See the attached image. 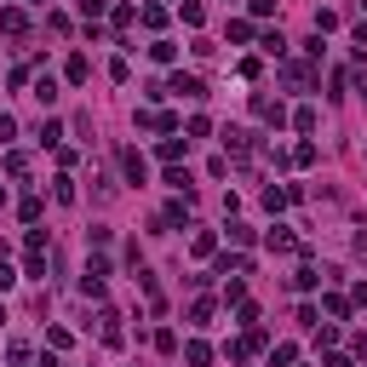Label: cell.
<instances>
[{
	"label": "cell",
	"instance_id": "16",
	"mask_svg": "<svg viewBox=\"0 0 367 367\" xmlns=\"http://www.w3.org/2000/svg\"><path fill=\"white\" fill-rule=\"evenodd\" d=\"M35 98L52 109V104H58V80H52V75H40V80H35Z\"/></svg>",
	"mask_w": 367,
	"mask_h": 367
},
{
	"label": "cell",
	"instance_id": "8",
	"mask_svg": "<svg viewBox=\"0 0 367 367\" xmlns=\"http://www.w3.org/2000/svg\"><path fill=\"white\" fill-rule=\"evenodd\" d=\"M121 172H126L132 184H144V155H138V150H121Z\"/></svg>",
	"mask_w": 367,
	"mask_h": 367
},
{
	"label": "cell",
	"instance_id": "37",
	"mask_svg": "<svg viewBox=\"0 0 367 367\" xmlns=\"http://www.w3.org/2000/svg\"><path fill=\"white\" fill-rule=\"evenodd\" d=\"M12 282H18V270H12V264H6V258H0V293H6V287H12Z\"/></svg>",
	"mask_w": 367,
	"mask_h": 367
},
{
	"label": "cell",
	"instance_id": "32",
	"mask_svg": "<svg viewBox=\"0 0 367 367\" xmlns=\"http://www.w3.org/2000/svg\"><path fill=\"white\" fill-rule=\"evenodd\" d=\"M236 321H241V327H258V304H247V299H241V310H236Z\"/></svg>",
	"mask_w": 367,
	"mask_h": 367
},
{
	"label": "cell",
	"instance_id": "44",
	"mask_svg": "<svg viewBox=\"0 0 367 367\" xmlns=\"http://www.w3.org/2000/svg\"><path fill=\"white\" fill-rule=\"evenodd\" d=\"M361 6H367V0H361Z\"/></svg>",
	"mask_w": 367,
	"mask_h": 367
},
{
	"label": "cell",
	"instance_id": "38",
	"mask_svg": "<svg viewBox=\"0 0 367 367\" xmlns=\"http://www.w3.org/2000/svg\"><path fill=\"white\" fill-rule=\"evenodd\" d=\"M247 6H253V18H270V12H275V0H247Z\"/></svg>",
	"mask_w": 367,
	"mask_h": 367
},
{
	"label": "cell",
	"instance_id": "20",
	"mask_svg": "<svg viewBox=\"0 0 367 367\" xmlns=\"http://www.w3.org/2000/svg\"><path fill=\"white\" fill-rule=\"evenodd\" d=\"M64 75H69V80H75V86H80V80H86V75H92V64H86V58H80V52H75V58H69V64H64Z\"/></svg>",
	"mask_w": 367,
	"mask_h": 367
},
{
	"label": "cell",
	"instance_id": "2",
	"mask_svg": "<svg viewBox=\"0 0 367 367\" xmlns=\"http://www.w3.org/2000/svg\"><path fill=\"white\" fill-rule=\"evenodd\" d=\"M253 115H258L264 126H282V121H287V109L275 104V98H264V92H253Z\"/></svg>",
	"mask_w": 367,
	"mask_h": 367
},
{
	"label": "cell",
	"instance_id": "14",
	"mask_svg": "<svg viewBox=\"0 0 367 367\" xmlns=\"http://www.w3.org/2000/svg\"><path fill=\"white\" fill-rule=\"evenodd\" d=\"M0 29H6V35H23V29H29V18H23L18 6H6V12H0Z\"/></svg>",
	"mask_w": 367,
	"mask_h": 367
},
{
	"label": "cell",
	"instance_id": "43",
	"mask_svg": "<svg viewBox=\"0 0 367 367\" xmlns=\"http://www.w3.org/2000/svg\"><path fill=\"white\" fill-rule=\"evenodd\" d=\"M0 315H6V310H0Z\"/></svg>",
	"mask_w": 367,
	"mask_h": 367
},
{
	"label": "cell",
	"instance_id": "11",
	"mask_svg": "<svg viewBox=\"0 0 367 367\" xmlns=\"http://www.w3.org/2000/svg\"><path fill=\"white\" fill-rule=\"evenodd\" d=\"M190 253H195V258H212V253H218V236H212V229H195V241H190Z\"/></svg>",
	"mask_w": 367,
	"mask_h": 367
},
{
	"label": "cell",
	"instance_id": "39",
	"mask_svg": "<svg viewBox=\"0 0 367 367\" xmlns=\"http://www.w3.org/2000/svg\"><path fill=\"white\" fill-rule=\"evenodd\" d=\"M356 52H367V23H356Z\"/></svg>",
	"mask_w": 367,
	"mask_h": 367
},
{
	"label": "cell",
	"instance_id": "18",
	"mask_svg": "<svg viewBox=\"0 0 367 367\" xmlns=\"http://www.w3.org/2000/svg\"><path fill=\"white\" fill-rule=\"evenodd\" d=\"M190 321H195V327H212V299H195L190 304Z\"/></svg>",
	"mask_w": 367,
	"mask_h": 367
},
{
	"label": "cell",
	"instance_id": "26",
	"mask_svg": "<svg viewBox=\"0 0 367 367\" xmlns=\"http://www.w3.org/2000/svg\"><path fill=\"white\" fill-rule=\"evenodd\" d=\"M40 144H64V126L58 121H40Z\"/></svg>",
	"mask_w": 367,
	"mask_h": 367
},
{
	"label": "cell",
	"instance_id": "22",
	"mask_svg": "<svg viewBox=\"0 0 367 367\" xmlns=\"http://www.w3.org/2000/svg\"><path fill=\"white\" fill-rule=\"evenodd\" d=\"M150 58H155V64H178V46H172V40H155Z\"/></svg>",
	"mask_w": 367,
	"mask_h": 367
},
{
	"label": "cell",
	"instance_id": "34",
	"mask_svg": "<svg viewBox=\"0 0 367 367\" xmlns=\"http://www.w3.org/2000/svg\"><path fill=\"white\" fill-rule=\"evenodd\" d=\"M6 361L12 367H29V344H6Z\"/></svg>",
	"mask_w": 367,
	"mask_h": 367
},
{
	"label": "cell",
	"instance_id": "30",
	"mask_svg": "<svg viewBox=\"0 0 367 367\" xmlns=\"http://www.w3.org/2000/svg\"><path fill=\"white\" fill-rule=\"evenodd\" d=\"M327 29H339V12L321 6V12H315V35H327Z\"/></svg>",
	"mask_w": 367,
	"mask_h": 367
},
{
	"label": "cell",
	"instance_id": "41",
	"mask_svg": "<svg viewBox=\"0 0 367 367\" xmlns=\"http://www.w3.org/2000/svg\"><path fill=\"white\" fill-rule=\"evenodd\" d=\"M0 207H6V184H0Z\"/></svg>",
	"mask_w": 367,
	"mask_h": 367
},
{
	"label": "cell",
	"instance_id": "7",
	"mask_svg": "<svg viewBox=\"0 0 367 367\" xmlns=\"http://www.w3.org/2000/svg\"><path fill=\"white\" fill-rule=\"evenodd\" d=\"M321 282H327V275H321L315 264H299V275H293V287H299V293H310V287H321Z\"/></svg>",
	"mask_w": 367,
	"mask_h": 367
},
{
	"label": "cell",
	"instance_id": "19",
	"mask_svg": "<svg viewBox=\"0 0 367 367\" xmlns=\"http://www.w3.org/2000/svg\"><path fill=\"white\" fill-rule=\"evenodd\" d=\"M138 23H144V29H167V6H144V12H138Z\"/></svg>",
	"mask_w": 367,
	"mask_h": 367
},
{
	"label": "cell",
	"instance_id": "4",
	"mask_svg": "<svg viewBox=\"0 0 367 367\" xmlns=\"http://www.w3.org/2000/svg\"><path fill=\"white\" fill-rule=\"evenodd\" d=\"M167 92H178V98H207V86H201V75H184V69H178V75L167 80Z\"/></svg>",
	"mask_w": 367,
	"mask_h": 367
},
{
	"label": "cell",
	"instance_id": "5",
	"mask_svg": "<svg viewBox=\"0 0 367 367\" xmlns=\"http://www.w3.org/2000/svg\"><path fill=\"white\" fill-rule=\"evenodd\" d=\"M282 80H287L293 92H304V86L315 80V69H310V64H282Z\"/></svg>",
	"mask_w": 367,
	"mask_h": 367
},
{
	"label": "cell",
	"instance_id": "29",
	"mask_svg": "<svg viewBox=\"0 0 367 367\" xmlns=\"http://www.w3.org/2000/svg\"><path fill=\"white\" fill-rule=\"evenodd\" d=\"M155 350H161V356H172V350H178V333H172V327H161V333H155Z\"/></svg>",
	"mask_w": 367,
	"mask_h": 367
},
{
	"label": "cell",
	"instance_id": "17",
	"mask_svg": "<svg viewBox=\"0 0 367 367\" xmlns=\"http://www.w3.org/2000/svg\"><path fill=\"white\" fill-rule=\"evenodd\" d=\"M293 361H299V344H275L270 350V367H293Z\"/></svg>",
	"mask_w": 367,
	"mask_h": 367
},
{
	"label": "cell",
	"instance_id": "15",
	"mask_svg": "<svg viewBox=\"0 0 367 367\" xmlns=\"http://www.w3.org/2000/svg\"><path fill=\"white\" fill-rule=\"evenodd\" d=\"M184 361H190V367H207V361H212V350H207L201 339H190V344H184Z\"/></svg>",
	"mask_w": 367,
	"mask_h": 367
},
{
	"label": "cell",
	"instance_id": "35",
	"mask_svg": "<svg viewBox=\"0 0 367 367\" xmlns=\"http://www.w3.org/2000/svg\"><path fill=\"white\" fill-rule=\"evenodd\" d=\"M12 138H18V121H12V115H0V144H12Z\"/></svg>",
	"mask_w": 367,
	"mask_h": 367
},
{
	"label": "cell",
	"instance_id": "9",
	"mask_svg": "<svg viewBox=\"0 0 367 367\" xmlns=\"http://www.w3.org/2000/svg\"><path fill=\"white\" fill-rule=\"evenodd\" d=\"M52 201H58V207H69V201H75V178H69V172H58V178H52Z\"/></svg>",
	"mask_w": 367,
	"mask_h": 367
},
{
	"label": "cell",
	"instance_id": "23",
	"mask_svg": "<svg viewBox=\"0 0 367 367\" xmlns=\"http://www.w3.org/2000/svg\"><path fill=\"white\" fill-rule=\"evenodd\" d=\"M167 184H172V190H184V195L195 201V190H190V172H184V167H172V172H167Z\"/></svg>",
	"mask_w": 367,
	"mask_h": 367
},
{
	"label": "cell",
	"instance_id": "21",
	"mask_svg": "<svg viewBox=\"0 0 367 367\" xmlns=\"http://www.w3.org/2000/svg\"><path fill=\"white\" fill-rule=\"evenodd\" d=\"M184 150H190V138H161V161H178Z\"/></svg>",
	"mask_w": 367,
	"mask_h": 367
},
{
	"label": "cell",
	"instance_id": "10",
	"mask_svg": "<svg viewBox=\"0 0 367 367\" xmlns=\"http://www.w3.org/2000/svg\"><path fill=\"white\" fill-rule=\"evenodd\" d=\"M253 270V258L247 253H229V258H218V275H247Z\"/></svg>",
	"mask_w": 367,
	"mask_h": 367
},
{
	"label": "cell",
	"instance_id": "1",
	"mask_svg": "<svg viewBox=\"0 0 367 367\" xmlns=\"http://www.w3.org/2000/svg\"><path fill=\"white\" fill-rule=\"evenodd\" d=\"M138 126H144V132H178V115H167V109H138Z\"/></svg>",
	"mask_w": 367,
	"mask_h": 367
},
{
	"label": "cell",
	"instance_id": "31",
	"mask_svg": "<svg viewBox=\"0 0 367 367\" xmlns=\"http://www.w3.org/2000/svg\"><path fill=\"white\" fill-rule=\"evenodd\" d=\"M264 207H270V212H282V207H287V190H275V184H270V190H264Z\"/></svg>",
	"mask_w": 367,
	"mask_h": 367
},
{
	"label": "cell",
	"instance_id": "28",
	"mask_svg": "<svg viewBox=\"0 0 367 367\" xmlns=\"http://www.w3.org/2000/svg\"><path fill=\"white\" fill-rule=\"evenodd\" d=\"M327 315H333V321H344V315H350V299H339V293H327Z\"/></svg>",
	"mask_w": 367,
	"mask_h": 367
},
{
	"label": "cell",
	"instance_id": "27",
	"mask_svg": "<svg viewBox=\"0 0 367 367\" xmlns=\"http://www.w3.org/2000/svg\"><path fill=\"white\" fill-rule=\"evenodd\" d=\"M6 172H12V178H23V172H29V155H23V150H12V155H6Z\"/></svg>",
	"mask_w": 367,
	"mask_h": 367
},
{
	"label": "cell",
	"instance_id": "40",
	"mask_svg": "<svg viewBox=\"0 0 367 367\" xmlns=\"http://www.w3.org/2000/svg\"><path fill=\"white\" fill-rule=\"evenodd\" d=\"M356 92H361V98H367V69H361V75H356Z\"/></svg>",
	"mask_w": 367,
	"mask_h": 367
},
{
	"label": "cell",
	"instance_id": "42",
	"mask_svg": "<svg viewBox=\"0 0 367 367\" xmlns=\"http://www.w3.org/2000/svg\"><path fill=\"white\" fill-rule=\"evenodd\" d=\"M35 6H46V0H35Z\"/></svg>",
	"mask_w": 367,
	"mask_h": 367
},
{
	"label": "cell",
	"instance_id": "6",
	"mask_svg": "<svg viewBox=\"0 0 367 367\" xmlns=\"http://www.w3.org/2000/svg\"><path fill=\"white\" fill-rule=\"evenodd\" d=\"M98 333H104V344H121V339H126V333H121V315H115V310H104V315H98Z\"/></svg>",
	"mask_w": 367,
	"mask_h": 367
},
{
	"label": "cell",
	"instance_id": "12",
	"mask_svg": "<svg viewBox=\"0 0 367 367\" xmlns=\"http://www.w3.org/2000/svg\"><path fill=\"white\" fill-rule=\"evenodd\" d=\"M247 144H253V132H241V126H224V150H229V155H241Z\"/></svg>",
	"mask_w": 367,
	"mask_h": 367
},
{
	"label": "cell",
	"instance_id": "36",
	"mask_svg": "<svg viewBox=\"0 0 367 367\" xmlns=\"http://www.w3.org/2000/svg\"><path fill=\"white\" fill-rule=\"evenodd\" d=\"M321 367H356L350 356H339V350H327V356H321Z\"/></svg>",
	"mask_w": 367,
	"mask_h": 367
},
{
	"label": "cell",
	"instance_id": "13",
	"mask_svg": "<svg viewBox=\"0 0 367 367\" xmlns=\"http://www.w3.org/2000/svg\"><path fill=\"white\" fill-rule=\"evenodd\" d=\"M178 12H184V23H190V29L207 23V6H201V0H178Z\"/></svg>",
	"mask_w": 367,
	"mask_h": 367
},
{
	"label": "cell",
	"instance_id": "3",
	"mask_svg": "<svg viewBox=\"0 0 367 367\" xmlns=\"http://www.w3.org/2000/svg\"><path fill=\"white\" fill-rule=\"evenodd\" d=\"M264 247L270 253H299V236H293L287 224H275V229H264Z\"/></svg>",
	"mask_w": 367,
	"mask_h": 367
},
{
	"label": "cell",
	"instance_id": "24",
	"mask_svg": "<svg viewBox=\"0 0 367 367\" xmlns=\"http://www.w3.org/2000/svg\"><path fill=\"white\" fill-rule=\"evenodd\" d=\"M224 299H229V304L247 299V282H241V275H229V282H224Z\"/></svg>",
	"mask_w": 367,
	"mask_h": 367
},
{
	"label": "cell",
	"instance_id": "33",
	"mask_svg": "<svg viewBox=\"0 0 367 367\" xmlns=\"http://www.w3.org/2000/svg\"><path fill=\"white\" fill-rule=\"evenodd\" d=\"M293 126H299V132H315V109H310V104H304V109H299V115H293Z\"/></svg>",
	"mask_w": 367,
	"mask_h": 367
},
{
	"label": "cell",
	"instance_id": "25",
	"mask_svg": "<svg viewBox=\"0 0 367 367\" xmlns=\"http://www.w3.org/2000/svg\"><path fill=\"white\" fill-rule=\"evenodd\" d=\"M293 167H315V144H310V138H304V144L293 150Z\"/></svg>",
	"mask_w": 367,
	"mask_h": 367
}]
</instances>
